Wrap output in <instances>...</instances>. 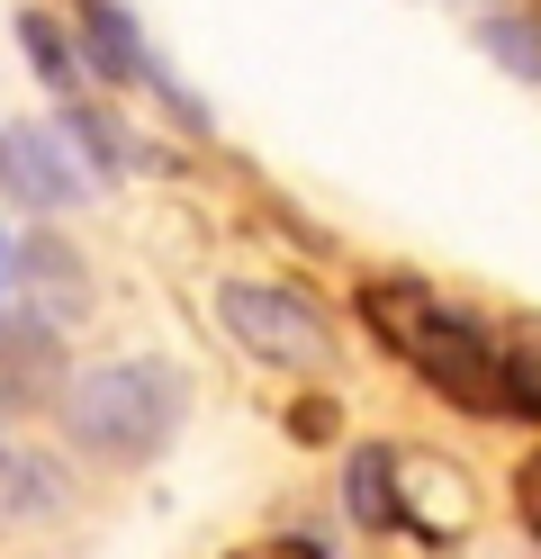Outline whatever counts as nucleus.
I'll use <instances>...</instances> for the list:
<instances>
[{
    "label": "nucleus",
    "instance_id": "0eeeda50",
    "mask_svg": "<svg viewBox=\"0 0 541 559\" xmlns=\"http://www.w3.org/2000/svg\"><path fill=\"white\" fill-rule=\"evenodd\" d=\"M82 55L99 63V82H154V91H163V63L136 46L127 10H108V0H91V10H82Z\"/></svg>",
    "mask_w": 541,
    "mask_h": 559
},
{
    "label": "nucleus",
    "instance_id": "f257e3e1",
    "mask_svg": "<svg viewBox=\"0 0 541 559\" xmlns=\"http://www.w3.org/2000/svg\"><path fill=\"white\" fill-rule=\"evenodd\" d=\"M361 325H371L397 361H415L433 397H451L469 415H541V370L515 361L505 343L460 317V307L424 298V289H361Z\"/></svg>",
    "mask_w": 541,
    "mask_h": 559
},
{
    "label": "nucleus",
    "instance_id": "ddd939ff",
    "mask_svg": "<svg viewBox=\"0 0 541 559\" xmlns=\"http://www.w3.org/2000/svg\"><path fill=\"white\" fill-rule=\"evenodd\" d=\"M19 280V235H0V289Z\"/></svg>",
    "mask_w": 541,
    "mask_h": 559
},
{
    "label": "nucleus",
    "instance_id": "9b49d317",
    "mask_svg": "<svg viewBox=\"0 0 541 559\" xmlns=\"http://www.w3.org/2000/svg\"><path fill=\"white\" fill-rule=\"evenodd\" d=\"M235 559H325V550H316L307 533H271V542H244Z\"/></svg>",
    "mask_w": 541,
    "mask_h": 559
},
{
    "label": "nucleus",
    "instance_id": "39448f33",
    "mask_svg": "<svg viewBox=\"0 0 541 559\" xmlns=\"http://www.w3.org/2000/svg\"><path fill=\"white\" fill-rule=\"evenodd\" d=\"M55 370H63L55 307H19V317H0V389H46Z\"/></svg>",
    "mask_w": 541,
    "mask_h": 559
},
{
    "label": "nucleus",
    "instance_id": "f8f14e48",
    "mask_svg": "<svg viewBox=\"0 0 541 559\" xmlns=\"http://www.w3.org/2000/svg\"><path fill=\"white\" fill-rule=\"evenodd\" d=\"M515 506H524V523H532V533H541V451H532V461L515 469Z\"/></svg>",
    "mask_w": 541,
    "mask_h": 559
},
{
    "label": "nucleus",
    "instance_id": "423d86ee",
    "mask_svg": "<svg viewBox=\"0 0 541 559\" xmlns=\"http://www.w3.org/2000/svg\"><path fill=\"white\" fill-rule=\"evenodd\" d=\"M343 506L352 523H371V533H397L407 523V497H397V451L388 442H361L343 461Z\"/></svg>",
    "mask_w": 541,
    "mask_h": 559
},
{
    "label": "nucleus",
    "instance_id": "7ed1b4c3",
    "mask_svg": "<svg viewBox=\"0 0 541 559\" xmlns=\"http://www.w3.org/2000/svg\"><path fill=\"white\" fill-rule=\"evenodd\" d=\"M216 317H226V334L244 343V353H262V361H280V370H325V361H334V334H325V317H316L298 289H271V280H226Z\"/></svg>",
    "mask_w": 541,
    "mask_h": 559
},
{
    "label": "nucleus",
    "instance_id": "20e7f679",
    "mask_svg": "<svg viewBox=\"0 0 541 559\" xmlns=\"http://www.w3.org/2000/svg\"><path fill=\"white\" fill-rule=\"evenodd\" d=\"M0 181H10V199H27V207H72V199H82L72 145L55 127H10V135H0Z\"/></svg>",
    "mask_w": 541,
    "mask_h": 559
},
{
    "label": "nucleus",
    "instance_id": "1a4fd4ad",
    "mask_svg": "<svg viewBox=\"0 0 541 559\" xmlns=\"http://www.w3.org/2000/svg\"><path fill=\"white\" fill-rule=\"evenodd\" d=\"M19 46H27V63H36V82H46V91H72V46L55 37L46 10H19Z\"/></svg>",
    "mask_w": 541,
    "mask_h": 559
},
{
    "label": "nucleus",
    "instance_id": "9d476101",
    "mask_svg": "<svg viewBox=\"0 0 541 559\" xmlns=\"http://www.w3.org/2000/svg\"><path fill=\"white\" fill-rule=\"evenodd\" d=\"M487 46L515 63V73H541V27H515V19H487Z\"/></svg>",
    "mask_w": 541,
    "mask_h": 559
},
{
    "label": "nucleus",
    "instance_id": "f03ea898",
    "mask_svg": "<svg viewBox=\"0 0 541 559\" xmlns=\"http://www.w3.org/2000/svg\"><path fill=\"white\" fill-rule=\"evenodd\" d=\"M172 415H180V379L163 361H108V370H82L63 389L72 451H91V461H108V469L154 461L163 433H172Z\"/></svg>",
    "mask_w": 541,
    "mask_h": 559
},
{
    "label": "nucleus",
    "instance_id": "6e6552de",
    "mask_svg": "<svg viewBox=\"0 0 541 559\" xmlns=\"http://www.w3.org/2000/svg\"><path fill=\"white\" fill-rule=\"evenodd\" d=\"M63 469H46L36 451H0V523H36V514H63Z\"/></svg>",
    "mask_w": 541,
    "mask_h": 559
}]
</instances>
